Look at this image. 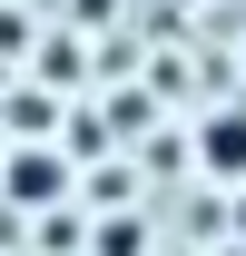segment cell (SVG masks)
Instances as JSON below:
<instances>
[{"label":"cell","mask_w":246,"mask_h":256,"mask_svg":"<svg viewBox=\"0 0 246 256\" xmlns=\"http://www.w3.org/2000/svg\"><path fill=\"white\" fill-rule=\"evenodd\" d=\"M207 168L246 178V118H236V108H226V118H207Z\"/></svg>","instance_id":"cell-1"}]
</instances>
